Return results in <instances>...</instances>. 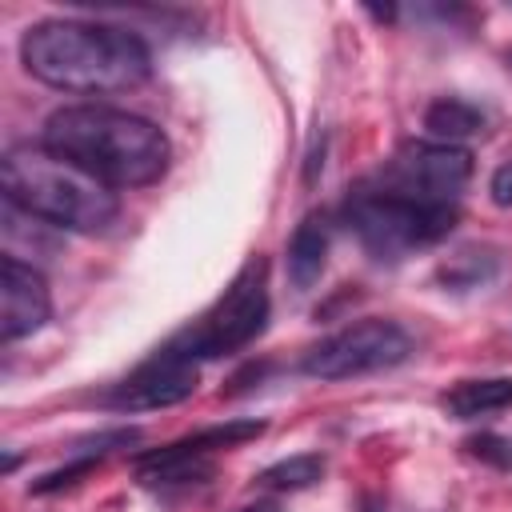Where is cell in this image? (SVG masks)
<instances>
[{
    "mask_svg": "<svg viewBox=\"0 0 512 512\" xmlns=\"http://www.w3.org/2000/svg\"><path fill=\"white\" fill-rule=\"evenodd\" d=\"M472 176V152L460 144H436V140H408L384 160L376 188L424 200V204H456Z\"/></svg>",
    "mask_w": 512,
    "mask_h": 512,
    "instance_id": "cell-7",
    "label": "cell"
},
{
    "mask_svg": "<svg viewBox=\"0 0 512 512\" xmlns=\"http://www.w3.org/2000/svg\"><path fill=\"white\" fill-rule=\"evenodd\" d=\"M264 432L260 420H228V424H212L200 428L192 436H180L156 452L136 456V476L144 484H176V480H196L212 472V456L224 448H236L244 440H256Z\"/></svg>",
    "mask_w": 512,
    "mask_h": 512,
    "instance_id": "cell-8",
    "label": "cell"
},
{
    "mask_svg": "<svg viewBox=\"0 0 512 512\" xmlns=\"http://www.w3.org/2000/svg\"><path fill=\"white\" fill-rule=\"evenodd\" d=\"M24 68L60 92H124L152 72L148 44L116 24L92 20H40L20 40Z\"/></svg>",
    "mask_w": 512,
    "mask_h": 512,
    "instance_id": "cell-2",
    "label": "cell"
},
{
    "mask_svg": "<svg viewBox=\"0 0 512 512\" xmlns=\"http://www.w3.org/2000/svg\"><path fill=\"white\" fill-rule=\"evenodd\" d=\"M48 316H52V296L40 268L24 264L20 256H4L0 260V336L8 344L24 340L40 332Z\"/></svg>",
    "mask_w": 512,
    "mask_h": 512,
    "instance_id": "cell-10",
    "label": "cell"
},
{
    "mask_svg": "<svg viewBox=\"0 0 512 512\" xmlns=\"http://www.w3.org/2000/svg\"><path fill=\"white\" fill-rule=\"evenodd\" d=\"M508 60H512V52H508Z\"/></svg>",
    "mask_w": 512,
    "mask_h": 512,
    "instance_id": "cell-20",
    "label": "cell"
},
{
    "mask_svg": "<svg viewBox=\"0 0 512 512\" xmlns=\"http://www.w3.org/2000/svg\"><path fill=\"white\" fill-rule=\"evenodd\" d=\"M0 180L8 204L64 232H104L120 212L112 188L52 156L48 148H12L4 156Z\"/></svg>",
    "mask_w": 512,
    "mask_h": 512,
    "instance_id": "cell-3",
    "label": "cell"
},
{
    "mask_svg": "<svg viewBox=\"0 0 512 512\" xmlns=\"http://www.w3.org/2000/svg\"><path fill=\"white\" fill-rule=\"evenodd\" d=\"M96 460L100 456H80V460H72V464H64V468H56V472H48V476H40L36 484H32V492L36 496H48V492H60V488H72L80 476H88L92 468H96Z\"/></svg>",
    "mask_w": 512,
    "mask_h": 512,
    "instance_id": "cell-16",
    "label": "cell"
},
{
    "mask_svg": "<svg viewBox=\"0 0 512 512\" xmlns=\"http://www.w3.org/2000/svg\"><path fill=\"white\" fill-rule=\"evenodd\" d=\"M496 268H500V260H496L492 248L468 244V248H460L456 256H448V260L440 264V280L452 284V288H476V284H484Z\"/></svg>",
    "mask_w": 512,
    "mask_h": 512,
    "instance_id": "cell-14",
    "label": "cell"
},
{
    "mask_svg": "<svg viewBox=\"0 0 512 512\" xmlns=\"http://www.w3.org/2000/svg\"><path fill=\"white\" fill-rule=\"evenodd\" d=\"M488 192H492V200H496L500 208H512V160H508V164H500V168L492 172Z\"/></svg>",
    "mask_w": 512,
    "mask_h": 512,
    "instance_id": "cell-18",
    "label": "cell"
},
{
    "mask_svg": "<svg viewBox=\"0 0 512 512\" xmlns=\"http://www.w3.org/2000/svg\"><path fill=\"white\" fill-rule=\"evenodd\" d=\"M324 476V456H316V452H304V456H292V460H280V464H272V468H264L260 472V484L264 488H308V484H316Z\"/></svg>",
    "mask_w": 512,
    "mask_h": 512,
    "instance_id": "cell-15",
    "label": "cell"
},
{
    "mask_svg": "<svg viewBox=\"0 0 512 512\" xmlns=\"http://www.w3.org/2000/svg\"><path fill=\"white\" fill-rule=\"evenodd\" d=\"M344 220L376 260H400L416 248L440 244L456 224V204H424L384 188H356L344 204Z\"/></svg>",
    "mask_w": 512,
    "mask_h": 512,
    "instance_id": "cell-4",
    "label": "cell"
},
{
    "mask_svg": "<svg viewBox=\"0 0 512 512\" xmlns=\"http://www.w3.org/2000/svg\"><path fill=\"white\" fill-rule=\"evenodd\" d=\"M468 452L492 468H512V440L508 436H496V432H480L476 440H468Z\"/></svg>",
    "mask_w": 512,
    "mask_h": 512,
    "instance_id": "cell-17",
    "label": "cell"
},
{
    "mask_svg": "<svg viewBox=\"0 0 512 512\" xmlns=\"http://www.w3.org/2000/svg\"><path fill=\"white\" fill-rule=\"evenodd\" d=\"M408 356H412V336L396 320L368 316L312 344L300 360V372L312 380H352V376L396 368Z\"/></svg>",
    "mask_w": 512,
    "mask_h": 512,
    "instance_id": "cell-6",
    "label": "cell"
},
{
    "mask_svg": "<svg viewBox=\"0 0 512 512\" xmlns=\"http://www.w3.org/2000/svg\"><path fill=\"white\" fill-rule=\"evenodd\" d=\"M324 264H328V220L320 212H308L288 240V280L304 292L320 280Z\"/></svg>",
    "mask_w": 512,
    "mask_h": 512,
    "instance_id": "cell-11",
    "label": "cell"
},
{
    "mask_svg": "<svg viewBox=\"0 0 512 512\" xmlns=\"http://www.w3.org/2000/svg\"><path fill=\"white\" fill-rule=\"evenodd\" d=\"M424 132L436 144H460V140L484 132V112L476 104L460 100V96H440L424 112Z\"/></svg>",
    "mask_w": 512,
    "mask_h": 512,
    "instance_id": "cell-13",
    "label": "cell"
},
{
    "mask_svg": "<svg viewBox=\"0 0 512 512\" xmlns=\"http://www.w3.org/2000/svg\"><path fill=\"white\" fill-rule=\"evenodd\" d=\"M240 512H276V504H248V508H240Z\"/></svg>",
    "mask_w": 512,
    "mask_h": 512,
    "instance_id": "cell-19",
    "label": "cell"
},
{
    "mask_svg": "<svg viewBox=\"0 0 512 512\" xmlns=\"http://www.w3.org/2000/svg\"><path fill=\"white\" fill-rule=\"evenodd\" d=\"M196 364L192 360H180L176 352L160 348L156 356H148L136 372H128L112 392H108V404L112 408H128V412H144V408H168V404H180L196 392Z\"/></svg>",
    "mask_w": 512,
    "mask_h": 512,
    "instance_id": "cell-9",
    "label": "cell"
},
{
    "mask_svg": "<svg viewBox=\"0 0 512 512\" xmlns=\"http://www.w3.org/2000/svg\"><path fill=\"white\" fill-rule=\"evenodd\" d=\"M512 404V380L488 376V380H460L444 392V408L456 420H480L488 412H500Z\"/></svg>",
    "mask_w": 512,
    "mask_h": 512,
    "instance_id": "cell-12",
    "label": "cell"
},
{
    "mask_svg": "<svg viewBox=\"0 0 512 512\" xmlns=\"http://www.w3.org/2000/svg\"><path fill=\"white\" fill-rule=\"evenodd\" d=\"M40 148L88 172L112 192L156 184L172 156L160 124L136 112H124V108H108V104L56 108L44 124Z\"/></svg>",
    "mask_w": 512,
    "mask_h": 512,
    "instance_id": "cell-1",
    "label": "cell"
},
{
    "mask_svg": "<svg viewBox=\"0 0 512 512\" xmlns=\"http://www.w3.org/2000/svg\"><path fill=\"white\" fill-rule=\"evenodd\" d=\"M264 324H268V264L248 260L236 272V280L224 288V296L184 332H176L164 348L192 364L220 360V356L248 348L264 332Z\"/></svg>",
    "mask_w": 512,
    "mask_h": 512,
    "instance_id": "cell-5",
    "label": "cell"
}]
</instances>
